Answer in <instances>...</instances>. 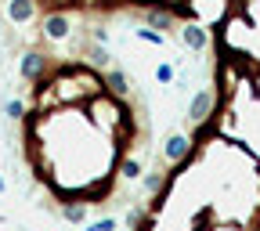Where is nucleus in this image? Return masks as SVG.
Returning <instances> with one entry per match:
<instances>
[{"mask_svg":"<svg viewBox=\"0 0 260 231\" xmlns=\"http://www.w3.org/2000/svg\"><path fill=\"white\" fill-rule=\"evenodd\" d=\"M213 112H217V94H213L210 87H199V90L191 94V102H188V119L199 126V123H206Z\"/></svg>","mask_w":260,"mask_h":231,"instance_id":"obj_1","label":"nucleus"},{"mask_svg":"<svg viewBox=\"0 0 260 231\" xmlns=\"http://www.w3.org/2000/svg\"><path fill=\"white\" fill-rule=\"evenodd\" d=\"M177 32H181V40H184V47H188L191 54H203V51L210 47V29H206L203 22H181Z\"/></svg>","mask_w":260,"mask_h":231,"instance_id":"obj_2","label":"nucleus"},{"mask_svg":"<svg viewBox=\"0 0 260 231\" xmlns=\"http://www.w3.org/2000/svg\"><path fill=\"white\" fill-rule=\"evenodd\" d=\"M188 152H191V138L188 134H167V141H162V162L167 167H177V162H184L188 159Z\"/></svg>","mask_w":260,"mask_h":231,"instance_id":"obj_3","label":"nucleus"},{"mask_svg":"<svg viewBox=\"0 0 260 231\" xmlns=\"http://www.w3.org/2000/svg\"><path fill=\"white\" fill-rule=\"evenodd\" d=\"M58 213H61V220H69V224H87L90 220V210L87 206H65Z\"/></svg>","mask_w":260,"mask_h":231,"instance_id":"obj_4","label":"nucleus"},{"mask_svg":"<svg viewBox=\"0 0 260 231\" xmlns=\"http://www.w3.org/2000/svg\"><path fill=\"white\" fill-rule=\"evenodd\" d=\"M155 80H159L162 87H174V80H177L174 65H170V61H159V65H155Z\"/></svg>","mask_w":260,"mask_h":231,"instance_id":"obj_5","label":"nucleus"},{"mask_svg":"<svg viewBox=\"0 0 260 231\" xmlns=\"http://www.w3.org/2000/svg\"><path fill=\"white\" fill-rule=\"evenodd\" d=\"M119 227V220L116 217H105V220H90L87 224V231H116Z\"/></svg>","mask_w":260,"mask_h":231,"instance_id":"obj_6","label":"nucleus"},{"mask_svg":"<svg viewBox=\"0 0 260 231\" xmlns=\"http://www.w3.org/2000/svg\"><path fill=\"white\" fill-rule=\"evenodd\" d=\"M4 191H8V184H4V177H0V195H4Z\"/></svg>","mask_w":260,"mask_h":231,"instance_id":"obj_7","label":"nucleus"}]
</instances>
